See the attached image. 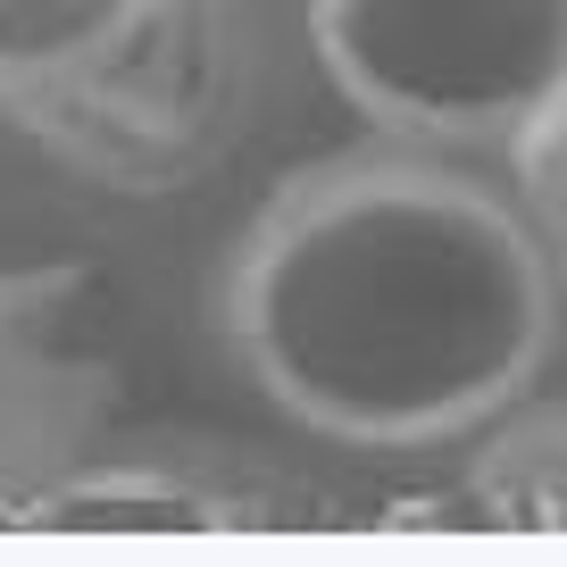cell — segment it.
Instances as JSON below:
<instances>
[{
	"instance_id": "cell-2",
	"label": "cell",
	"mask_w": 567,
	"mask_h": 567,
	"mask_svg": "<svg viewBox=\"0 0 567 567\" xmlns=\"http://www.w3.org/2000/svg\"><path fill=\"white\" fill-rule=\"evenodd\" d=\"M0 117L125 193L200 176L250 117V0H0Z\"/></svg>"
},
{
	"instance_id": "cell-3",
	"label": "cell",
	"mask_w": 567,
	"mask_h": 567,
	"mask_svg": "<svg viewBox=\"0 0 567 567\" xmlns=\"http://www.w3.org/2000/svg\"><path fill=\"white\" fill-rule=\"evenodd\" d=\"M318 68L375 134L517 151L567 84V0H309Z\"/></svg>"
},
{
	"instance_id": "cell-4",
	"label": "cell",
	"mask_w": 567,
	"mask_h": 567,
	"mask_svg": "<svg viewBox=\"0 0 567 567\" xmlns=\"http://www.w3.org/2000/svg\"><path fill=\"white\" fill-rule=\"evenodd\" d=\"M509 159H517V184H526L534 226H543L550 243L567 250V84H559V101L534 117V134L517 142Z\"/></svg>"
},
{
	"instance_id": "cell-1",
	"label": "cell",
	"mask_w": 567,
	"mask_h": 567,
	"mask_svg": "<svg viewBox=\"0 0 567 567\" xmlns=\"http://www.w3.org/2000/svg\"><path fill=\"white\" fill-rule=\"evenodd\" d=\"M243 318L250 342L318 401H476L543 318V250L526 217L460 167L351 151L259 209Z\"/></svg>"
}]
</instances>
